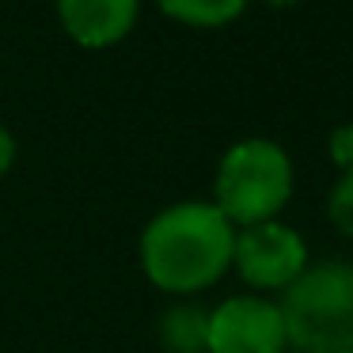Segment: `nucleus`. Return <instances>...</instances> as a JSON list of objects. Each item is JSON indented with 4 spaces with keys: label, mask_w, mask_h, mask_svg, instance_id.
<instances>
[{
    "label": "nucleus",
    "mask_w": 353,
    "mask_h": 353,
    "mask_svg": "<svg viewBox=\"0 0 353 353\" xmlns=\"http://www.w3.org/2000/svg\"><path fill=\"white\" fill-rule=\"evenodd\" d=\"M236 224L213 201H175L145 224L137 259L148 285L171 296L205 292L232 270Z\"/></svg>",
    "instance_id": "nucleus-1"
},
{
    "label": "nucleus",
    "mask_w": 353,
    "mask_h": 353,
    "mask_svg": "<svg viewBox=\"0 0 353 353\" xmlns=\"http://www.w3.org/2000/svg\"><path fill=\"white\" fill-rule=\"evenodd\" d=\"M289 353H345L353 350V262H307L304 274L277 300Z\"/></svg>",
    "instance_id": "nucleus-2"
},
{
    "label": "nucleus",
    "mask_w": 353,
    "mask_h": 353,
    "mask_svg": "<svg viewBox=\"0 0 353 353\" xmlns=\"http://www.w3.org/2000/svg\"><path fill=\"white\" fill-rule=\"evenodd\" d=\"M296 171L277 141L243 137L221 156L213 175V205L236 228L262 221H277L281 209L292 201Z\"/></svg>",
    "instance_id": "nucleus-3"
},
{
    "label": "nucleus",
    "mask_w": 353,
    "mask_h": 353,
    "mask_svg": "<svg viewBox=\"0 0 353 353\" xmlns=\"http://www.w3.org/2000/svg\"><path fill=\"white\" fill-rule=\"evenodd\" d=\"M307 266V243L296 228L281 221H262L236 228L232 270L251 292H285Z\"/></svg>",
    "instance_id": "nucleus-4"
},
{
    "label": "nucleus",
    "mask_w": 353,
    "mask_h": 353,
    "mask_svg": "<svg viewBox=\"0 0 353 353\" xmlns=\"http://www.w3.org/2000/svg\"><path fill=\"white\" fill-rule=\"evenodd\" d=\"M205 353H289L281 307L259 292L228 296L209 312Z\"/></svg>",
    "instance_id": "nucleus-5"
},
{
    "label": "nucleus",
    "mask_w": 353,
    "mask_h": 353,
    "mask_svg": "<svg viewBox=\"0 0 353 353\" xmlns=\"http://www.w3.org/2000/svg\"><path fill=\"white\" fill-rule=\"evenodd\" d=\"M57 23L77 46L110 50L137 27L141 0H54Z\"/></svg>",
    "instance_id": "nucleus-6"
},
{
    "label": "nucleus",
    "mask_w": 353,
    "mask_h": 353,
    "mask_svg": "<svg viewBox=\"0 0 353 353\" xmlns=\"http://www.w3.org/2000/svg\"><path fill=\"white\" fill-rule=\"evenodd\" d=\"M156 338L168 353H205L209 342V307L183 296L171 307H163L156 319Z\"/></svg>",
    "instance_id": "nucleus-7"
},
{
    "label": "nucleus",
    "mask_w": 353,
    "mask_h": 353,
    "mask_svg": "<svg viewBox=\"0 0 353 353\" xmlns=\"http://www.w3.org/2000/svg\"><path fill=\"white\" fill-rule=\"evenodd\" d=\"M251 0H156V8L179 27H194V31H221V27L236 23L247 12Z\"/></svg>",
    "instance_id": "nucleus-8"
},
{
    "label": "nucleus",
    "mask_w": 353,
    "mask_h": 353,
    "mask_svg": "<svg viewBox=\"0 0 353 353\" xmlns=\"http://www.w3.org/2000/svg\"><path fill=\"white\" fill-rule=\"evenodd\" d=\"M327 216L345 239H353V168H342L327 194Z\"/></svg>",
    "instance_id": "nucleus-9"
},
{
    "label": "nucleus",
    "mask_w": 353,
    "mask_h": 353,
    "mask_svg": "<svg viewBox=\"0 0 353 353\" xmlns=\"http://www.w3.org/2000/svg\"><path fill=\"white\" fill-rule=\"evenodd\" d=\"M327 152L334 160V168H353V125H342V130L330 133Z\"/></svg>",
    "instance_id": "nucleus-10"
},
{
    "label": "nucleus",
    "mask_w": 353,
    "mask_h": 353,
    "mask_svg": "<svg viewBox=\"0 0 353 353\" xmlns=\"http://www.w3.org/2000/svg\"><path fill=\"white\" fill-rule=\"evenodd\" d=\"M16 152H19V148H16V133L0 122V179L16 168Z\"/></svg>",
    "instance_id": "nucleus-11"
},
{
    "label": "nucleus",
    "mask_w": 353,
    "mask_h": 353,
    "mask_svg": "<svg viewBox=\"0 0 353 353\" xmlns=\"http://www.w3.org/2000/svg\"><path fill=\"white\" fill-rule=\"evenodd\" d=\"M259 4H270V8H292V4H300V0H259Z\"/></svg>",
    "instance_id": "nucleus-12"
},
{
    "label": "nucleus",
    "mask_w": 353,
    "mask_h": 353,
    "mask_svg": "<svg viewBox=\"0 0 353 353\" xmlns=\"http://www.w3.org/2000/svg\"><path fill=\"white\" fill-rule=\"evenodd\" d=\"M345 353H353V350H345Z\"/></svg>",
    "instance_id": "nucleus-13"
}]
</instances>
